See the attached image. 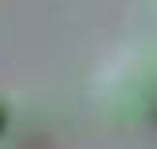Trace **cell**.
Returning <instances> with one entry per match:
<instances>
[{
  "mask_svg": "<svg viewBox=\"0 0 157 149\" xmlns=\"http://www.w3.org/2000/svg\"><path fill=\"white\" fill-rule=\"evenodd\" d=\"M4 122H8V102H4V94H0V130H4Z\"/></svg>",
  "mask_w": 157,
  "mask_h": 149,
  "instance_id": "cell-1",
  "label": "cell"
}]
</instances>
